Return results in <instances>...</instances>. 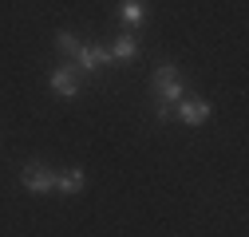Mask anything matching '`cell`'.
Listing matches in <instances>:
<instances>
[{
	"label": "cell",
	"mask_w": 249,
	"mask_h": 237,
	"mask_svg": "<svg viewBox=\"0 0 249 237\" xmlns=\"http://www.w3.org/2000/svg\"><path fill=\"white\" fill-rule=\"evenodd\" d=\"M55 48L64 51V55H75V51H79V40H75L71 32H59V36H55Z\"/></svg>",
	"instance_id": "9c48e42d"
},
{
	"label": "cell",
	"mask_w": 249,
	"mask_h": 237,
	"mask_svg": "<svg viewBox=\"0 0 249 237\" xmlns=\"http://www.w3.org/2000/svg\"><path fill=\"white\" fill-rule=\"evenodd\" d=\"M20 182H24L28 194H48V190H55V174L48 166H40V162H28L24 174H20Z\"/></svg>",
	"instance_id": "3957f363"
},
{
	"label": "cell",
	"mask_w": 249,
	"mask_h": 237,
	"mask_svg": "<svg viewBox=\"0 0 249 237\" xmlns=\"http://www.w3.org/2000/svg\"><path fill=\"white\" fill-rule=\"evenodd\" d=\"M55 190L79 194V190H83V170H64V174H55Z\"/></svg>",
	"instance_id": "ba28073f"
},
{
	"label": "cell",
	"mask_w": 249,
	"mask_h": 237,
	"mask_svg": "<svg viewBox=\"0 0 249 237\" xmlns=\"http://www.w3.org/2000/svg\"><path fill=\"white\" fill-rule=\"evenodd\" d=\"M135 59H139V40L131 32L111 44V64H135Z\"/></svg>",
	"instance_id": "8992f818"
},
{
	"label": "cell",
	"mask_w": 249,
	"mask_h": 237,
	"mask_svg": "<svg viewBox=\"0 0 249 237\" xmlns=\"http://www.w3.org/2000/svg\"><path fill=\"white\" fill-rule=\"evenodd\" d=\"M178 118L186 127H202L210 118V103L206 99H178Z\"/></svg>",
	"instance_id": "5b68a950"
},
{
	"label": "cell",
	"mask_w": 249,
	"mask_h": 237,
	"mask_svg": "<svg viewBox=\"0 0 249 237\" xmlns=\"http://www.w3.org/2000/svg\"><path fill=\"white\" fill-rule=\"evenodd\" d=\"M154 91H159V118L166 123L170 118V103L182 99V71L174 64H162L159 71H154Z\"/></svg>",
	"instance_id": "6da1fadb"
},
{
	"label": "cell",
	"mask_w": 249,
	"mask_h": 237,
	"mask_svg": "<svg viewBox=\"0 0 249 237\" xmlns=\"http://www.w3.org/2000/svg\"><path fill=\"white\" fill-rule=\"evenodd\" d=\"M52 95H59V99H75L79 95V68L71 64H64V68H55L52 71Z\"/></svg>",
	"instance_id": "277c9868"
},
{
	"label": "cell",
	"mask_w": 249,
	"mask_h": 237,
	"mask_svg": "<svg viewBox=\"0 0 249 237\" xmlns=\"http://www.w3.org/2000/svg\"><path fill=\"white\" fill-rule=\"evenodd\" d=\"M119 20L127 24V28H139L146 20V8H142V0H123L119 4Z\"/></svg>",
	"instance_id": "52a82bcc"
},
{
	"label": "cell",
	"mask_w": 249,
	"mask_h": 237,
	"mask_svg": "<svg viewBox=\"0 0 249 237\" xmlns=\"http://www.w3.org/2000/svg\"><path fill=\"white\" fill-rule=\"evenodd\" d=\"M71 59H75L79 71H103L111 64V48H103V44H79V51Z\"/></svg>",
	"instance_id": "7a4b0ae2"
}]
</instances>
